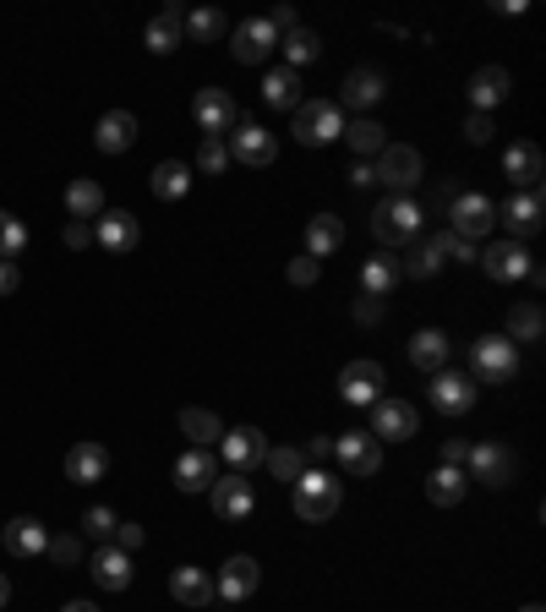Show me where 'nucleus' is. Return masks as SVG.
<instances>
[{
    "mask_svg": "<svg viewBox=\"0 0 546 612\" xmlns=\"http://www.w3.org/2000/svg\"><path fill=\"white\" fill-rule=\"evenodd\" d=\"M213 481H219L213 449H186V454L175 460V486H181V492H208Z\"/></svg>",
    "mask_w": 546,
    "mask_h": 612,
    "instance_id": "5701e85b",
    "label": "nucleus"
},
{
    "mask_svg": "<svg viewBox=\"0 0 546 612\" xmlns=\"http://www.w3.org/2000/svg\"><path fill=\"white\" fill-rule=\"evenodd\" d=\"M6 602H11V580L0 574V608H6Z\"/></svg>",
    "mask_w": 546,
    "mask_h": 612,
    "instance_id": "e2e57ef3",
    "label": "nucleus"
},
{
    "mask_svg": "<svg viewBox=\"0 0 546 612\" xmlns=\"http://www.w3.org/2000/svg\"><path fill=\"white\" fill-rule=\"evenodd\" d=\"M273 44H279V33H273L269 17H246V22L235 28V44H230V50H235V61H241V67H263Z\"/></svg>",
    "mask_w": 546,
    "mask_h": 612,
    "instance_id": "dca6fc26",
    "label": "nucleus"
},
{
    "mask_svg": "<svg viewBox=\"0 0 546 612\" xmlns=\"http://www.w3.org/2000/svg\"><path fill=\"white\" fill-rule=\"evenodd\" d=\"M257 580H263V569H257V558H246V552H235L224 569H219V580H213V591L224 596V602H246L252 591H257Z\"/></svg>",
    "mask_w": 546,
    "mask_h": 612,
    "instance_id": "6ab92c4d",
    "label": "nucleus"
},
{
    "mask_svg": "<svg viewBox=\"0 0 546 612\" xmlns=\"http://www.w3.org/2000/svg\"><path fill=\"white\" fill-rule=\"evenodd\" d=\"M93 580H99L104 591H127V585H132V552L99 546V552H93Z\"/></svg>",
    "mask_w": 546,
    "mask_h": 612,
    "instance_id": "c756f323",
    "label": "nucleus"
},
{
    "mask_svg": "<svg viewBox=\"0 0 546 612\" xmlns=\"http://www.w3.org/2000/svg\"><path fill=\"white\" fill-rule=\"evenodd\" d=\"M519 612H542V608H536V602H530V608H519Z\"/></svg>",
    "mask_w": 546,
    "mask_h": 612,
    "instance_id": "69168bd1",
    "label": "nucleus"
},
{
    "mask_svg": "<svg viewBox=\"0 0 546 612\" xmlns=\"http://www.w3.org/2000/svg\"><path fill=\"white\" fill-rule=\"evenodd\" d=\"M192 121L203 127V137H224L235 127V99L224 93V88H198V99H192Z\"/></svg>",
    "mask_w": 546,
    "mask_h": 612,
    "instance_id": "2eb2a0df",
    "label": "nucleus"
},
{
    "mask_svg": "<svg viewBox=\"0 0 546 612\" xmlns=\"http://www.w3.org/2000/svg\"><path fill=\"white\" fill-rule=\"evenodd\" d=\"M263 99H269L273 110H295V104H301V71L273 67L269 77H263Z\"/></svg>",
    "mask_w": 546,
    "mask_h": 612,
    "instance_id": "e433bc0d",
    "label": "nucleus"
},
{
    "mask_svg": "<svg viewBox=\"0 0 546 612\" xmlns=\"http://www.w3.org/2000/svg\"><path fill=\"white\" fill-rule=\"evenodd\" d=\"M497 219L508 224V241H519V247H525V241L542 230V192H514L508 203L497 208Z\"/></svg>",
    "mask_w": 546,
    "mask_h": 612,
    "instance_id": "a211bd4d",
    "label": "nucleus"
},
{
    "mask_svg": "<svg viewBox=\"0 0 546 612\" xmlns=\"http://www.w3.org/2000/svg\"><path fill=\"white\" fill-rule=\"evenodd\" d=\"M388 93V82H383V71H372V67H355L350 77L340 82V110L350 104V110H372L377 99Z\"/></svg>",
    "mask_w": 546,
    "mask_h": 612,
    "instance_id": "4be33fe9",
    "label": "nucleus"
},
{
    "mask_svg": "<svg viewBox=\"0 0 546 612\" xmlns=\"http://www.w3.org/2000/svg\"><path fill=\"white\" fill-rule=\"evenodd\" d=\"M115 525H121V520H115V509L93 503V509L77 520V536H88V542H104V546H110V542H115Z\"/></svg>",
    "mask_w": 546,
    "mask_h": 612,
    "instance_id": "a19ab883",
    "label": "nucleus"
},
{
    "mask_svg": "<svg viewBox=\"0 0 546 612\" xmlns=\"http://www.w3.org/2000/svg\"><path fill=\"white\" fill-rule=\"evenodd\" d=\"M279 44H284V67L290 71H301L306 61L323 56V39H317L312 28H290V33H279Z\"/></svg>",
    "mask_w": 546,
    "mask_h": 612,
    "instance_id": "58836bf2",
    "label": "nucleus"
},
{
    "mask_svg": "<svg viewBox=\"0 0 546 612\" xmlns=\"http://www.w3.org/2000/svg\"><path fill=\"white\" fill-rule=\"evenodd\" d=\"M44 558H50V563H61V569H71V563H82V558H88V546H82L77 531H61V536H50Z\"/></svg>",
    "mask_w": 546,
    "mask_h": 612,
    "instance_id": "49530a36",
    "label": "nucleus"
},
{
    "mask_svg": "<svg viewBox=\"0 0 546 612\" xmlns=\"http://www.w3.org/2000/svg\"><path fill=\"white\" fill-rule=\"evenodd\" d=\"M400 269H405L410 279H432V273L443 269V252H437V241L426 235V241H421V247L410 252V258H405V263H400Z\"/></svg>",
    "mask_w": 546,
    "mask_h": 612,
    "instance_id": "c03bdc74",
    "label": "nucleus"
},
{
    "mask_svg": "<svg viewBox=\"0 0 546 612\" xmlns=\"http://www.w3.org/2000/svg\"><path fill=\"white\" fill-rule=\"evenodd\" d=\"M465 471H476V481H486V486H508L514 481V454H508V443H476Z\"/></svg>",
    "mask_w": 546,
    "mask_h": 612,
    "instance_id": "412c9836",
    "label": "nucleus"
},
{
    "mask_svg": "<svg viewBox=\"0 0 546 612\" xmlns=\"http://www.w3.org/2000/svg\"><path fill=\"white\" fill-rule=\"evenodd\" d=\"M503 170H508V181H514V187L536 192V187H542V148H536V142H508Z\"/></svg>",
    "mask_w": 546,
    "mask_h": 612,
    "instance_id": "b1692460",
    "label": "nucleus"
},
{
    "mask_svg": "<svg viewBox=\"0 0 546 612\" xmlns=\"http://www.w3.org/2000/svg\"><path fill=\"white\" fill-rule=\"evenodd\" d=\"M17 284H22V269L11 258H0V295H17Z\"/></svg>",
    "mask_w": 546,
    "mask_h": 612,
    "instance_id": "bf43d9fd",
    "label": "nucleus"
},
{
    "mask_svg": "<svg viewBox=\"0 0 546 612\" xmlns=\"http://www.w3.org/2000/svg\"><path fill=\"white\" fill-rule=\"evenodd\" d=\"M372 235H377L383 252H394V247L415 241V235H421V208L410 203V198H383L377 213H372Z\"/></svg>",
    "mask_w": 546,
    "mask_h": 612,
    "instance_id": "f03ea898",
    "label": "nucleus"
},
{
    "mask_svg": "<svg viewBox=\"0 0 546 612\" xmlns=\"http://www.w3.org/2000/svg\"><path fill=\"white\" fill-rule=\"evenodd\" d=\"M301 454H306V465H323V460H334V438H312Z\"/></svg>",
    "mask_w": 546,
    "mask_h": 612,
    "instance_id": "4d7b16f0",
    "label": "nucleus"
},
{
    "mask_svg": "<svg viewBox=\"0 0 546 612\" xmlns=\"http://www.w3.org/2000/svg\"><path fill=\"white\" fill-rule=\"evenodd\" d=\"M181 33H186V11H181V6H164V11L148 22V50H153V56H170V50L181 44Z\"/></svg>",
    "mask_w": 546,
    "mask_h": 612,
    "instance_id": "2f4dec72",
    "label": "nucleus"
},
{
    "mask_svg": "<svg viewBox=\"0 0 546 612\" xmlns=\"http://www.w3.org/2000/svg\"><path fill=\"white\" fill-rule=\"evenodd\" d=\"M93 142H99V153H127L136 142V116L132 110H110V116L93 127Z\"/></svg>",
    "mask_w": 546,
    "mask_h": 612,
    "instance_id": "cd10ccee",
    "label": "nucleus"
},
{
    "mask_svg": "<svg viewBox=\"0 0 546 612\" xmlns=\"http://www.w3.org/2000/svg\"><path fill=\"white\" fill-rule=\"evenodd\" d=\"M273 33H290V28H301V22H295V6H273Z\"/></svg>",
    "mask_w": 546,
    "mask_h": 612,
    "instance_id": "052dcab7",
    "label": "nucleus"
},
{
    "mask_svg": "<svg viewBox=\"0 0 546 612\" xmlns=\"http://www.w3.org/2000/svg\"><path fill=\"white\" fill-rule=\"evenodd\" d=\"M465 492H471V471H459V465H437V471L426 476V498H432L437 509H454Z\"/></svg>",
    "mask_w": 546,
    "mask_h": 612,
    "instance_id": "7c9ffc66",
    "label": "nucleus"
},
{
    "mask_svg": "<svg viewBox=\"0 0 546 612\" xmlns=\"http://www.w3.org/2000/svg\"><path fill=\"white\" fill-rule=\"evenodd\" d=\"M492 132H497V127H492V116H481V110H471V116H465V137H471V142H492Z\"/></svg>",
    "mask_w": 546,
    "mask_h": 612,
    "instance_id": "3c124183",
    "label": "nucleus"
},
{
    "mask_svg": "<svg viewBox=\"0 0 546 612\" xmlns=\"http://www.w3.org/2000/svg\"><path fill=\"white\" fill-rule=\"evenodd\" d=\"M340 394H344V405H377L388 394V372L361 355V361H350L340 372Z\"/></svg>",
    "mask_w": 546,
    "mask_h": 612,
    "instance_id": "39448f33",
    "label": "nucleus"
},
{
    "mask_svg": "<svg viewBox=\"0 0 546 612\" xmlns=\"http://www.w3.org/2000/svg\"><path fill=\"white\" fill-rule=\"evenodd\" d=\"M22 252H28V224H22L17 213H6V208H0V258H11V263H17Z\"/></svg>",
    "mask_w": 546,
    "mask_h": 612,
    "instance_id": "37998d69",
    "label": "nucleus"
},
{
    "mask_svg": "<svg viewBox=\"0 0 546 612\" xmlns=\"http://www.w3.org/2000/svg\"><path fill=\"white\" fill-rule=\"evenodd\" d=\"M334 137H344V110L334 99H301V104H295V142L323 148V142H334Z\"/></svg>",
    "mask_w": 546,
    "mask_h": 612,
    "instance_id": "7ed1b4c3",
    "label": "nucleus"
},
{
    "mask_svg": "<svg viewBox=\"0 0 546 612\" xmlns=\"http://www.w3.org/2000/svg\"><path fill=\"white\" fill-rule=\"evenodd\" d=\"M426 394H432V405L443 410V415H465V410L476 405V378L443 367V372H432V389Z\"/></svg>",
    "mask_w": 546,
    "mask_h": 612,
    "instance_id": "9d476101",
    "label": "nucleus"
},
{
    "mask_svg": "<svg viewBox=\"0 0 546 612\" xmlns=\"http://www.w3.org/2000/svg\"><path fill=\"white\" fill-rule=\"evenodd\" d=\"M410 361H415V372H443V367H448V334L421 329V334L410 340Z\"/></svg>",
    "mask_w": 546,
    "mask_h": 612,
    "instance_id": "f704fd0d",
    "label": "nucleus"
},
{
    "mask_svg": "<svg viewBox=\"0 0 546 612\" xmlns=\"http://www.w3.org/2000/svg\"><path fill=\"white\" fill-rule=\"evenodd\" d=\"M170 596L181 602V608H208L219 591H213V580H208V569H198V563H186V569H175L170 574Z\"/></svg>",
    "mask_w": 546,
    "mask_h": 612,
    "instance_id": "bb28decb",
    "label": "nucleus"
},
{
    "mask_svg": "<svg viewBox=\"0 0 546 612\" xmlns=\"http://www.w3.org/2000/svg\"><path fill=\"white\" fill-rule=\"evenodd\" d=\"M186 33L208 44V39H219V33H224V17H219L213 6H203V11H186Z\"/></svg>",
    "mask_w": 546,
    "mask_h": 612,
    "instance_id": "09e8293b",
    "label": "nucleus"
},
{
    "mask_svg": "<svg viewBox=\"0 0 546 612\" xmlns=\"http://www.w3.org/2000/svg\"><path fill=\"white\" fill-rule=\"evenodd\" d=\"M542 329H546L542 307H536V301H525V307H508V334H503V340L536 344V340H542Z\"/></svg>",
    "mask_w": 546,
    "mask_h": 612,
    "instance_id": "ea45409f",
    "label": "nucleus"
},
{
    "mask_svg": "<svg viewBox=\"0 0 546 612\" xmlns=\"http://www.w3.org/2000/svg\"><path fill=\"white\" fill-rule=\"evenodd\" d=\"M290 284H317V258H295L290 263Z\"/></svg>",
    "mask_w": 546,
    "mask_h": 612,
    "instance_id": "13d9d810",
    "label": "nucleus"
},
{
    "mask_svg": "<svg viewBox=\"0 0 546 612\" xmlns=\"http://www.w3.org/2000/svg\"><path fill=\"white\" fill-rule=\"evenodd\" d=\"M344 137H350V148H355L361 159H377V153L388 148V142H383V127H377V121H366V116H361V121H350Z\"/></svg>",
    "mask_w": 546,
    "mask_h": 612,
    "instance_id": "79ce46f5",
    "label": "nucleus"
},
{
    "mask_svg": "<svg viewBox=\"0 0 546 612\" xmlns=\"http://www.w3.org/2000/svg\"><path fill=\"white\" fill-rule=\"evenodd\" d=\"M432 241H437V252H443V258H454V263H476V258H481L476 241H465V235H454V230H437Z\"/></svg>",
    "mask_w": 546,
    "mask_h": 612,
    "instance_id": "de8ad7c7",
    "label": "nucleus"
},
{
    "mask_svg": "<svg viewBox=\"0 0 546 612\" xmlns=\"http://www.w3.org/2000/svg\"><path fill=\"white\" fill-rule=\"evenodd\" d=\"M181 438H192V449H219V438H224V421L203 405H186L181 410Z\"/></svg>",
    "mask_w": 546,
    "mask_h": 612,
    "instance_id": "473e14b6",
    "label": "nucleus"
},
{
    "mask_svg": "<svg viewBox=\"0 0 546 612\" xmlns=\"http://www.w3.org/2000/svg\"><path fill=\"white\" fill-rule=\"evenodd\" d=\"M508 93H514V77H508L503 67H481L476 77H471V110H481V116L497 110Z\"/></svg>",
    "mask_w": 546,
    "mask_h": 612,
    "instance_id": "a878e982",
    "label": "nucleus"
},
{
    "mask_svg": "<svg viewBox=\"0 0 546 612\" xmlns=\"http://www.w3.org/2000/svg\"><path fill=\"white\" fill-rule=\"evenodd\" d=\"M61 612H99L93 602H71V608H61Z\"/></svg>",
    "mask_w": 546,
    "mask_h": 612,
    "instance_id": "0e129e2a",
    "label": "nucleus"
},
{
    "mask_svg": "<svg viewBox=\"0 0 546 612\" xmlns=\"http://www.w3.org/2000/svg\"><path fill=\"white\" fill-rule=\"evenodd\" d=\"M0 542L11 558H44V546H50V525L44 520H33V514H17L6 531H0Z\"/></svg>",
    "mask_w": 546,
    "mask_h": 612,
    "instance_id": "aec40b11",
    "label": "nucleus"
},
{
    "mask_svg": "<svg viewBox=\"0 0 546 612\" xmlns=\"http://www.w3.org/2000/svg\"><path fill=\"white\" fill-rule=\"evenodd\" d=\"M198 170H203V175H224V170H230V148H224L219 137H203V148H198Z\"/></svg>",
    "mask_w": 546,
    "mask_h": 612,
    "instance_id": "8fccbe9b",
    "label": "nucleus"
},
{
    "mask_svg": "<svg viewBox=\"0 0 546 612\" xmlns=\"http://www.w3.org/2000/svg\"><path fill=\"white\" fill-rule=\"evenodd\" d=\"M67 213L71 219H99V213H104V187L88 181V175H77L67 187Z\"/></svg>",
    "mask_w": 546,
    "mask_h": 612,
    "instance_id": "4c0bfd02",
    "label": "nucleus"
},
{
    "mask_svg": "<svg viewBox=\"0 0 546 612\" xmlns=\"http://www.w3.org/2000/svg\"><path fill=\"white\" fill-rule=\"evenodd\" d=\"M421 175H426V164H421V153H415L410 142H388V148L377 153V181L394 187L400 198H405L410 187H421Z\"/></svg>",
    "mask_w": 546,
    "mask_h": 612,
    "instance_id": "423d86ee",
    "label": "nucleus"
},
{
    "mask_svg": "<svg viewBox=\"0 0 546 612\" xmlns=\"http://www.w3.org/2000/svg\"><path fill=\"white\" fill-rule=\"evenodd\" d=\"M219 454H224V460L246 476V471H257V465L269 460V438H263L257 427H235V432H224V438H219Z\"/></svg>",
    "mask_w": 546,
    "mask_h": 612,
    "instance_id": "f8f14e48",
    "label": "nucleus"
},
{
    "mask_svg": "<svg viewBox=\"0 0 546 612\" xmlns=\"http://www.w3.org/2000/svg\"><path fill=\"white\" fill-rule=\"evenodd\" d=\"M230 159H241V164H273L279 159V137L269 127H257V121H241V127H230Z\"/></svg>",
    "mask_w": 546,
    "mask_h": 612,
    "instance_id": "1a4fd4ad",
    "label": "nucleus"
},
{
    "mask_svg": "<svg viewBox=\"0 0 546 612\" xmlns=\"http://www.w3.org/2000/svg\"><path fill=\"white\" fill-rule=\"evenodd\" d=\"M350 181H355V187H372V181H377V164H366V159H361V164L350 170Z\"/></svg>",
    "mask_w": 546,
    "mask_h": 612,
    "instance_id": "680f3d73",
    "label": "nucleus"
},
{
    "mask_svg": "<svg viewBox=\"0 0 546 612\" xmlns=\"http://www.w3.org/2000/svg\"><path fill=\"white\" fill-rule=\"evenodd\" d=\"M148 187H153V198H159V203H181V198L192 192V170H186L181 159H164V164L153 170V181H148Z\"/></svg>",
    "mask_w": 546,
    "mask_h": 612,
    "instance_id": "72a5a7b5",
    "label": "nucleus"
},
{
    "mask_svg": "<svg viewBox=\"0 0 546 612\" xmlns=\"http://www.w3.org/2000/svg\"><path fill=\"white\" fill-rule=\"evenodd\" d=\"M110 546H121V552H136V546H142V525L121 520V525H115V542H110Z\"/></svg>",
    "mask_w": 546,
    "mask_h": 612,
    "instance_id": "6e6d98bb",
    "label": "nucleus"
},
{
    "mask_svg": "<svg viewBox=\"0 0 546 612\" xmlns=\"http://www.w3.org/2000/svg\"><path fill=\"white\" fill-rule=\"evenodd\" d=\"M208 492H213V514H219V520H246V514L257 509L252 476H241V471H235V476H219Z\"/></svg>",
    "mask_w": 546,
    "mask_h": 612,
    "instance_id": "4468645a",
    "label": "nucleus"
},
{
    "mask_svg": "<svg viewBox=\"0 0 546 612\" xmlns=\"http://www.w3.org/2000/svg\"><path fill=\"white\" fill-rule=\"evenodd\" d=\"M93 241L104 252H132L136 241H142V224H136V213H127V208H110V213L93 219Z\"/></svg>",
    "mask_w": 546,
    "mask_h": 612,
    "instance_id": "f3484780",
    "label": "nucleus"
},
{
    "mask_svg": "<svg viewBox=\"0 0 546 612\" xmlns=\"http://www.w3.org/2000/svg\"><path fill=\"white\" fill-rule=\"evenodd\" d=\"M492 224H497V203H486L481 192H454V203H448V230H454V235L481 241Z\"/></svg>",
    "mask_w": 546,
    "mask_h": 612,
    "instance_id": "0eeeda50",
    "label": "nucleus"
},
{
    "mask_svg": "<svg viewBox=\"0 0 546 612\" xmlns=\"http://www.w3.org/2000/svg\"><path fill=\"white\" fill-rule=\"evenodd\" d=\"M481 269L492 273L497 284H514V279H530V269H536V258L519 247V241H492L486 252H481Z\"/></svg>",
    "mask_w": 546,
    "mask_h": 612,
    "instance_id": "9b49d317",
    "label": "nucleus"
},
{
    "mask_svg": "<svg viewBox=\"0 0 546 612\" xmlns=\"http://www.w3.org/2000/svg\"><path fill=\"white\" fill-rule=\"evenodd\" d=\"M443 465H459V471H465V465H471V443H465V438H448V443H443Z\"/></svg>",
    "mask_w": 546,
    "mask_h": 612,
    "instance_id": "5fc2aeb1",
    "label": "nucleus"
},
{
    "mask_svg": "<svg viewBox=\"0 0 546 612\" xmlns=\"http://www.w3.org/2000/svg\"><path fill=\"white\" fill-rule=\"evenodd\" d=\"M471 372H476L481 383H508V378L519 372V350H514V340L481 334V340L471 344Z\"/></svg>",
    "mask_w": 546,
    "mask_h": 612,
    "instance_id": "20e7f679",
    "label": "nucleus"
},
{
    "mask_svg": "<svg viewBox=\"0 0 546 612\" xmlns=\"http://www.w3.org/2000/svg\"><path fill=\"white\" fill-rule=\"evenodd\" d=\"M405 279L400 269V258L394 252H377V258H366V269H361V295H377V301H388V290Z\"/></svg>",
    "mask_w": 546,
    "mask_h": 612,
    "instance_id": "c85d7f7f",
    "label": "nucleus"
},
{
    "mask_svg": "<svg viewBox=\"0 0 546 612\" xmlns=\"http://www.w3.org/2000/svg\"><path fill=\"white\" fill-rule=\"evenodd\" d=\"M263 465H269L279 481H295L301 471H306V454H301L295 443H284V449H269V460H263Z\"/></svg>",
    "mask_w": 546,
    "mask_h": 612,
    "instance_id": "a18cd8bd",
    "label": "nucleus"
},
{
    "mask_svg": "<svg viewBox=\"0 0 546 612\" xmlns=\"http://www.w3.org/2000/svg\"><path fill=\"white\" fill-rule=\"evenodd\" d=\"M67 476L77 481V486H93V481L110 476V449L104 443H77L67 454Z\"/></svg>",
    "mask_w": 546,
    "mask_h": 612,
    "instance_id": "393cba45",
    "label": "nucleus"
},
{
    "mask_svg": "<svg viewBox=\"0 0 546 612\" xmlns=\"http://www.w3.org/2000/svg\"><path fill=\"white\" fill-rule=\"evenodd\" d=\"M377 318H383V301H377V295H355V323H361V329H372Z\"/></svg>",
    "mask_w": 546,
    "mask_h": 612,
    "instance_id": "864d4df0",
    "label": "nucleus"
},
{
    "mask_svg": "<svg viewBox=\"0 0 546 612\" xmlns=\"http://www.w3.org/2000/svg\"><path fill=\"white\" fill-rule=\"evenodd\" d=\"M290 503H295V514H301L306 525H323V520H334V514H340L344 486H340V476H328V471L306 465L301 476L290 481Z\"/></svg>",
    "mask_w": 546,
    "mask_h": 612,
    "instance_id": "f257e3e1",
    "label": "nucleus"
},
{
    "mask_svg": "<svg viewBox=\"0 0 546 612\" xmlns=\"http://www.w3.org/2000/svg\"><path fill=\"white\" fill-rule=\"evenodd\" d=\"M415 427H421V410L410 400H377L372 405V438L377 443H405V438H415Z\"/></svg>",
    "mask_w": 546,
    "mask_h": 612,
    "instance_id": "6e6552de",
    "label": "nucleus"
},
{
    "mask_svg": "<svg viewBox=\"0 0 546 612\" xmlns=\"http://www.w3.org/2000/svg\"><path fill=\"white\" fill-rule=\"evenodd\" d=\"M334 454H340V465L350 476H372V471L383 465V443H377L372 432H340V438H334Z\"/></svg>",
    "mask_w": 546,
    "mask_h": 612,
    "instance_id": "ddd939ff",
    "label": "nucleus"
},
{
    "mask_svg": "<svg viewBox=\"0 0 546 612\" xmlns=\"http://www.w3.org/2000/svg\"><path fill=\"white\" fill-rule=\"evenodd\" d=\"M61 241H67L71 252H82V247H93V224H88V219H71V224H67V235H61Z\"/></svg>",
    "mask_w": 546,
    "mask_h": 612,
    "instance_id": "603ef678",
    "label": "nucleus"
},
{
    "mask_svg": "<svg viewBox=\"0 0 546 612\" xmlns=\"http://www.w3.org/2000/svg\"><path fill=\"white\" fill-rule=\"evenodd\" d=\"M344 247V224L334 213H317L312 224H306V258H328V252H340Z\"/></svg>",
    "mask_w": 546,
    "mask_h": 612,
    "instance_id": "c9c22d12",
    "label": "nucleus"
}]
</instances>
